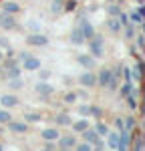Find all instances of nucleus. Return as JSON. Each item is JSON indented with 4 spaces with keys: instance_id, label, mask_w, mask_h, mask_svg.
I'll list each match as a JSON object with an SVG mask.
<instances>
[{
    "instance_id": "1",
    "label": "nucleus",
    "mask_w": 145,
    "mask_h": 151,
    "mask_svg": "<svg viewBox=\"0 0 145 151\" xmlns=\"http://www.w3.org/2000/svg\"><path fill=\"white\" fill-rule=\"evenodd\" d=\"M0 26H2L4 30H12V28H16V18H14V14L2 10V14H0Z\"/></svg>"
},
{
    "instance_id": "2",
    "label": "nucleus",
    "mask_w": 145,
    "mask_h": 151,
    "mask_svg": "<svg viewBox=\"0 0 145 151\" xmlns=\"http://www.w3.org/2000/svg\"><path fill=\"white\" fill-rule=\"evenodd\" d=\"M89 48H91V55L93 57H103V38L95 35L89 40Z\"/></svg>"
},
{
    "instance_id": "3",
    "label": "nucleus",
    "mask_w": 145,
    "mask_h": 151,
    "mask_svg": "<svg viewBox=\"0 0 145 151\" xmlns=\"http://www.w3.org/2000/svg\"><path fill=\"white\" fill-rule=\"evenodd\" d=\"M79 28H81V32H83L85 40H91V38L95 36V28H93V24L89 22V20H85V18H81V22H79Z\"/></svg>"
},
{
    "instance_id": "4",
    "label": "nucleus",
    "mask_w": 145,
    "mask_h": 151,
    "mask_svg": "<svg viewBox=\"0 0 145 151\" xmlns=\"http://www.w3.org/2000/svg\"><path fill=\"white\" fill-rule=\"evenodd\" d=\"M26 42L30 47H45V45H48V38L45 35H28L26 36Z\"/></svg>"
},
{
    "instance_id": "5",
    "label": "nucleus",
    "mask_w": 145,
    "mask_h": 151,
    "mask_svg": "<svg viewBox=\"0 0 145 151\" xmlns=\"http://www.w3.org/2000/svg\"><path fill=\"white\" fill-rule=\"evenodd\" d=\"M83 137H85V141H89V143H95L99 149L103 147V141L99 139V133L93 131V129H85V131H83Z\"/></svg>"
},
{
    "instance_id": "6",
    "label": "nucleus",
    "mask_w": 145,
    "mask_h": 151,
    "mask_svg": "<svg viewBox=\"0 0 145 151\" xmlns=\"http://www.w3.org/2000/svg\"><path fill=\"white\" fill-rule=\"evenodd\" d=\"M111 77H113L111 69H101V73H99V79H97L99 87H109V81H111Z\"/></svg>"
},
{
    "instance_id": "7",
    "label": "nucleus",
    "mask_w": 145,
    "mask_h": 151,
    "mask_svg": "<svg viewBox=\"0 0 145 151\" xmlns=\"http://www.w3.org/2000/svg\"><path fill=\"white\" fill-rule=\"evenodd\" d=\"M22 63H24V69L26 70H38L40 69V60H38L36 57H30V55L24 58Z\"/></svg>"
},
{
    "instance_id": "8",
    "label": "nucleus",
    "mask_w": 145,
    "mask_h": 151,
    "mask_svg": "<svg viewBox=\"0 0 145 151\" xmlns=\"http://www.w3.org/2000/svg\"><path fill=\"white\" fill-rule=\"evenodd\" d=\"M79 83L85 85V87H95L97 85V77L93 75V73H83V75L79 77Z\"/></svg>"
},
{
    "instance_id": "9",
    "label": "nucleus",
    "mask_w": 145,
    "mask_h": 151,
    "mask_svg": "<svg viewBox=\"0 0 145 151\" xmlns=\"http://www.w3.org/2000/svg\"><path fill=\"white\" fill-rule=\"evenodd\" d=\"M77 60L83 65L85 69H95V57L93 55H79Z\"/></svg>"
},
{
    "instance_id": "10",
    "label": "nucleus",
    "mask_w": 145,
    "mask_h": 151,
    "mask_svg": "<svg viewBox=\"0 0 145 151\" xmlns=\"http://www.w3.org/2000/svg\"><path fill=\"white\" fill-rule=\"evenodd\" d=\"M8 129L12 133H26L28 131V125L26 123H20V121H8Z\"/></svg>"
},
{
    "instance_id": "11",
    "label": "nucleus",
    "mask_w": 145,
    "mask_h": 151,
    "mask_svg": "<svg viewBox=\"0 0 145 151\" xmlns=\"http://www.w3.org/2000/svg\"><path fill=\"white\" fill-rule=\"evenodd\" d=\"M77 145V139L72 135H67V137H59V147L60 149H69V147H75Z\"/></svg>"
},
{
    "instance_id": "12",
    "label": "nucleus",
    "mask_w": 145,
    "mask_h": 151,
    "mask_svg": "<svg viewBox=\"0 0 145 151\" xmlns=\"http://www.w3.org/2000/svg\"><path fill=\"white\" fill-rule=\"evenodd\" d=\"M0 105L6 107V109H10V107H16V105H18V99H16L14 95H4V97L0 99Z\"/></svg>"
},
{
    "instance_id": "13",
    "label": "nucleus",
    "mask_w": 145,
    "mask_h": 151,
    "mask_svg": "<svg viewBox=\"0 0 145 151\" xmlns=\"http://www.w3.org/2000/svg\"><path fill=\"white\" fill-rule=\"evenodd\" d=\"M2 10L10 12V14H16V12H20V4L18 2H2Z\"/></svg>"
},
{
    "instance_id": "14",
    "label": "nucleus",
    "mask_w": 145,
    "mask_h": 151,
    "mask_svg": "<svg viewBox=\"0 0 145 151\" xmlns=\"http://www.w3.org/2000/svg\"><path fill=\"white\" fill-rule=\"evenodd\" d=\"M59 137H60V133L57 129H45V131H42V139L45 141H57Z\"/></svg>"
},
{
    "instance_id": "15",
    "label": "nucleus",
    "mask_w": 145,
    "mask_h": 151,
    "mask_svg": "<svg viewBox=\"0 0 145 151\" xmlns=\"http://www.w3.org/2000/svg\"><path fill=\"white\" fill-rule=\"evenodd\" d=\"M71 42L72 45H83L85 42V36H83V32H81V28L77 26L75 30H72V35H71Z\"/></svg>"
},
{
    "instance_id": "16",
    "label": "nucleus",
    "mask_w": 145,
    "mask_h": 151,
    "mask_svg": "<svg viewBox=\"0 0 145 151\" xmlns=\"http://www.w3.org/2000/svg\"><path fill=\"white\" fill-rule=\"evenodd\" d=\"M36 91H38V95H45V97H48V95L52 93V87H50L48 83H38V85H36Z\"/></svg>"
},
{
    "instance_id": "17",
    "label": "nucleus",
    "mask_w": 145,
    "mask_h": 151,
    "mask_svg": "<svg viewBox=\"0 0 145 151\" xmlns=\"http://www.w3.org/2000/svg\"><path fill=\"white\" fill-rule=\"evenodd\" d=\"M109 145H111L113 149H119V147H121V137H119V133H109Z\"/></svg>"
},
{
    "instance_id": "18",
    "label": "nucleus",
    "mask_w": 145,
    "mask_h": 151,
    "mask_svg": "<svg viewBox=\"0 0 145 151\" xmlns=\"http://www.w3.org/2000/svg\"><path fill=\"white\" fill-rule=\"evenodd\" d=\"M72 129L81 133V131H85V129H89V121H87V119H81V121H77V123H72Z\"/></svg>"
},
{
    "instance_id": "19",
    "label": "nucleus",
    "mask_w": 145,
    "mask_h": 151,
    "mask_svg": "<svg viewBox=\"0 0 145 151\" xmlns=\"http://www.w3.org/2000/svg\"><path fill=\"white\" fill-rule=\"evenodd\" d=\"M8 87H10V89H14V91L22 89V79H20V77H16V79H10V83H8Z\"/></svg>"
},
{
    "instance_id": "20",
    "label": "nucleus",
    "mask_w": 145,
    "mask_h": 151,
    "mask_svg": "<svg viewBox=\"0 0 145 151\" xmlns=\"http://www.w3.org/2000/svg\"><path fill=\"white\" fill-rule=\"evenodd\" d=\"M24 119H26V123H36V121H40V115L38 113H26Z\"/></svg>"
},
{
    "instance_id": "21",
    "label": "nucleus",
    "mask_w": 145,
    "mask_h": 151,
    "mask_svg": "<svg viewBox=\"0 0 145 151\" xmlns=\"http://www.w3.org/2000/svg\"><path fill=\"white\" fill-rule=\"evenodd\" d=\"M8 121H12V115L8 111H2L0 109V123H8Z\"/></svg>"
},
{
    "instance_id": "22",
    "label": "nucleus",
    "mask_w": 145,
    "mask_h": 151,
    "mask_svg": "<svg viewBox=\"0 0 145 151\" xmlns=\"http://www.w3.org/2000/svg\"><path fill=\"white\" fill-rule=\"evenodd\" d=\"M57 123L59 125H71V119H69V115H57Z\"/></svg>"
},
{
    "instance_id": "23",
    "label": "nucleus",
    "mask_w": 145,
    "mask_h": 151,
    "mask_svg": "<svg viewBox=\"0 0 145 151\" xmlns=\"http://www.w3.org/2000/svg\"><path fill=\"white\" fill-rule=\"evenodd\" d=\"M121 95L123 97H127V95H131V81H127L123 87H121Z\"/></svg>"
},
{
    "instance_id": "24",
    "label": "nucleus",
    "mask_w": 145,
    "mask_h": 151,
    "mask_svg": "<svg viewBox=\"0 0 145 151\" xmlns=\"http://www.w3.org/2000/svg\"><path fill=\"white\" fill-rule=\"evenodd\" d=\"M97 133H99V135H107V125H103V123H97V129H95Z\"/></svg>"
},
{
    "instance_id": "25",
    "label": "nucleus",
    "mask_w": 145,
    "mask_h": 151,
    "mask_svg": "<svg viewBox=\"0 0 145 151\" xmlns=\"http://www.w3.org/2000/svg\"><path fill=\"white\" fill-rule=\"evenodd\" d=\"M59 10H62V0H52V12L57 14Z\"/></svg>"
},
{
    "instance_id": "26",
    "label": "nucleus",
    "mask_w": 145,
    "mask_h": 151,
    "mask_svg": "<svg viewBox=\"0 0 145 151\" xmlns=\"http://www.w3.org/2000/svg\"><path fill=\"white\" fill-rule=\"evenodd\" d=\"M131 18H133V22H143V16H141V12H139V10L131 12Z\"/></svg>"
},
{
    "instance_id": "27",
    "label": "nucleus",
    "mask_w": 145,
    "mask_h": 151,
    "mask_svg": "<svg viewBox=\"0 0 145 151\" xmlns=\"http://www.w3.org/2000/svg\"><path fill=\"white\" fill-rule=\"evenodd\" d=\"M77 97H79L77 93H69V95H65V103H75V101H77Z\"/></svg>"
},
{
    "instance_id": "28",
    "label": "nucleus",
    "mask_w": 145,
    "mask_h": 151,
    "mask_svg": "<svg viewBox=\"0 0 145 151\" xmlns=\"http://www.w3.org/2000/svg\"><path fill=\"white\" fill-rule=\"evenodd\" d=\"M79 113H81V115H91V107H87V105H83V107H79Z\"/></svg>"
},
{
    "instance_id": "29",
    "label": "nucleus",
    "mask_w": 145,
    "mask_h": 151,
    "mask_svg": "<svg viewBox=\"0 0 145 151\" xmlns=\"http://www.w3.org/2000/svg\"><path fill=\"white\" fill-rule=\"evenodd\" d=\"M119 26H121V22H117V20H109V28H111V30H119Z\"/></svg>"
},
{
    "instance_id": "30",
    "label": "nucleus",
    "mask_w": 145,
    "mask_h": 151,
    "mask_svg": "<svg viewBox=\"0 0 145 151\" xmlns=\"http://www.w3.org/2000/svg\"><path fill=\"white\" fill-rule=\"evenodd\" d=\"M77 149H81V151H89V149H91V143H89V141H87V143H79V145H77Z\"/></svg>"
},
{
    "instance_id": "31",
    "label": "nucleus",
    "mask_w": 145,
    "mask_h": 151,
    "mask_svg": "<svg viewBox=\"0 0 145 151\" xmlns=\"http://www.w3.org/2000/svg\"><path fill=\"white\" fill-rule=\"evenodd\" d=\"M127 105H129V107H137V101H135L133 95H127Z\"/></svg>"
},
{
    "instance_id": "32",
    "label": "nucleus",
    "mask_w": 145,
    "mask_h": 151,
    "mask_svg": "<svg viewBox=\"0 0 145 151\" xmlns=\"http://www.w3.org/2000/svg\"><path fill=\"white\" fill-rule=\"evenodd\" d=\"M75 6H77V2H75V0H69L67 6H65V10H75Z\"/></svg>"
},
{
    "instance_id": "33",
    "label": "nucleus",
    "mask_w": 145,
    "mask_h": 151,
    "mask_svg": "<svg viewBox=\"0 0 145 151\" xmlns=\"http://www.w3.org/2000/svg\"><path fill=\"white\" fill-rule=\"evenodd\" d=\"M91 115L101 117V109H99V107H91Z\"/></svg>"
},
{
    "instance_id": "34",
    "label": "nucleus",
    "mask_w": 145,
    "mask_h": 151,
    "mask_svg": "<svg viewBox=\"0 0 145 151\" xmlns=\"http://www.w3.org/2000/svg\"><path fill=\"white\" fill-rule=\"evenodd\" d=\"M119 20H121V24H129V20H127V14H119Z\"/></svg>"
},
{
    "instance_id": "35",
    "label": "nucleus",
    "mask_w": 145,
    "mask_h": 151,
    "mask_svg": "<svg viewBox=\"0 0 145 151\" xmlns=\"http://www.w3.org/2000/svg\"><path fill=\"white\" fill-rule=\"evenodd\" d=\"M133 123H135V121H133V117H127V121H125L127 129H131V127H133Z\"/></svg>"
},
{
    "instance_id": "36",
    "label": "nucleus",
    "mask_w": 145,
    "mask_h": 151,
    "mask_svg": "<svg viewBox=\"0 0 145 151\" xmlns=\"http://www.w3.org/2000/svg\"><path fill=\"white\" fill-rule=\"evenodd\" d=\"M48 77H50V73H48V70H40V79H42V81L48 79Z\"/></svg>"
},
{
    "instance_id": "37",
    "label": "nucleus",
    "mask_w": 145,
    "mask_h": 151,
    "mask_svg": "<svg viewBox=\"0 0 145 151\" xmlns=\"http://www.w3.org/2000/svg\"><path fill=\"white\" fill-rule=\"evenodd\" d=\"M109 12H111V14H119V8H117V6H111Z\"/></svg>"
},
{
    "instance_id": "38",
    "label": "nucleus",
    "mask_w": 145,
    "mask_h": 151,
    "mask_svg": "<svg viewBox=\"0 0 145 151\" xmlns=\"http://www.w3.org/2000/svg\"><path fill=\"white\" fill-rule=\"evenodd\" d=\"M0 47H8V40L6 38H0Z\"/></svg>"
},
{
    "instance_id": "39",
    "label": "nucleus",
    "mask_w": 145,
    "mask_h": 151,
    "mask_svg": "<svg viewBox=\"0 0 145 151\" xmlns=\"http://www.w3.org/2000/svg\"><path fill=\"white\" fill-rule=\"evenodd\" d=\"M26 57H28V52H20V55H18V60H24Z\"/></svg>"
},
{
    "instance_id": "40",
    "label": "nucleus",
    "mask_w": 145,
    "mask_h": 151,
    "mask_svg": "<svg viewBox=\"0 0 145 151\" xmlns=\"http://www.w3.org/2000/svg\"><path fill=\"white\" fill-rule=\"evenodd\" d=\"M139 12H141V16L145 18V6H141V8H139Z\"/></svg>"
},
{
    "instance_id": "41",
    "label": "nucleus",
    "mask_w": 145,
    "mask_h": 151,
    "mask_svg": "<svg viewBox=\"0 0 145 151\" xmlns=\"http://www.w3.org/2000/svg\"><path fill=\"white\" fill-rule=\"evenodd\" d=\"M0 63H4V52L0 50Z\"/></svg>"
},
{
    "instance_id": "42",
    "label": "nucleus",
    "mask_w": 145,
    "mask_h": 151,
    "mask_svg": "<svg viewBox=\"0 0 145 151\" xmlns=\"http://www.w3.org/2000/svg\"><path fill=\"white\" fill-rule=\"evenodd\" d=\"M0 75H2V63H0Z\"/></svg>"
},
{
    "instance_id": "43",
    "label": "nucleus",
    "mask_w": 145,
    "mask_h": 151,
    "mask_svg": "<svg viewBox=\"0 0 145 151\" xmlns=\"http://www.w3.org/2000/svg\"><path fill=\"white\" fill-rule=\"evenodd\" d=\"M0 151H2V143H0Z\"/></svg>"
}]
</instances>
